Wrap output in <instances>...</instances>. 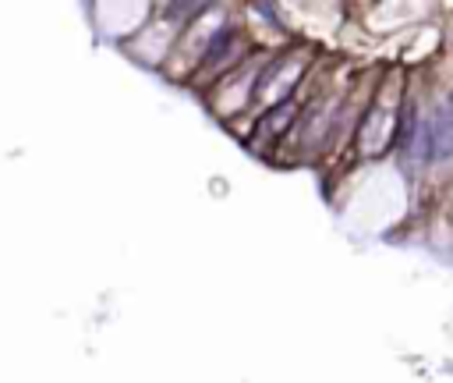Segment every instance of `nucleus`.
I'll list each match as a JSON object with an SVG mask.
<instances>
[{
    "label": "nucleus",
    "mask_w": 453,
    "mask_h": 383,
    "mask_svg": "<svg viewBox=\"0 0 453 383\" xmlns=\"http://www.w3.org/2000/svg\"><path fill=\"white\" fill-rule=\"evenodd\" d=\"M297 114H301V103H297V100H284L280 107L262 110V117L255 121V135H259V139H273V135L287 132ZM290 132H294V128H290Z\"/></svg>",
    "instance_id": "1"
}]
</instances>
